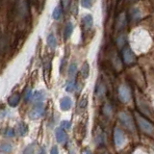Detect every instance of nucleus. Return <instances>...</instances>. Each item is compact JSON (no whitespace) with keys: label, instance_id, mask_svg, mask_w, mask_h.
Wrapping results in <instances>:
<instances>
[{"label":"nucleus","instance_id":"2","mask_svg":"<svg viewBox=\"0 0 154 154\" xmlns=\"http://www.w3.org/2000/svg\"><path fill=\"white\" fill-rule=\"evenodd\" d=\"M119 97L124 103H127L131 99V91L126 85H122L119 88Z\"/></svg>","mask_w":154,"mask_h":154},{"label":"nucleus","instance_id":"30","mask_svg":"<svg viewBox=\"0 0 154 154\" xmlns=\"http://www.w3.org/2000/svg\"><path fill=\"white\" fill-rule=\"evenodd\" d=\"M69 3H70V0H62V6L65 10H67L69 9Z\"/></svg>","mask_w":154,"mask_h":154},{"label":"nucleus","instance_id":"29","mask_svg":"<svg viewBox=\"0 0 154 154\" xmlns=\"http://www.w3.org/2000/svg\"><path fill=\"white\" fill-rule=\"evenodd\" d=\"M132 17L134 19H138V18L141 17V16H140V13H139V11L137 9H133L132 10Z\"/></svg>","mask_w":154,"mask_h":154},{"label":"nucleus","instance_id":"22","mask_svg":"<svg viewBox=\"0 0 154 154\" xmlns=\"http://www.w3.org/2000/svg\"><path fill=\"white\" fill-rule=\"evenodd\" d=\"M87 105H88V96L85 95V96H83V97L80 99L78 107L80 109H85L87 107Z\"/></svg>","mask_w":154,"mask_h":154},{"label":"nucleus","instance_id":"12","mask_svg":"<svg viewBox=\"0 0 154 154\" xmlns=\"http://www.w3.org/2000/svg\"><path fill=\"white\" fill-rule=\"evenodd\" d=\"M19 100H20V95L18 94H14L8 98V104L11 107H16V106H17Z\"/></svg>","mask_w":154,"mask_h":154},{"label":"nucleus","instance_id":"31","mask_svg":"<svg viewBox=\"0 0 154 154\" xmlns=\"http://www.w3.org/2000/svg\"><path fill=\"white\" fill-rule=\"evenodd\" d=\"M6 136H8V137H14V131L13 129H11V128H9L7 131H6Z\"/></svg>","mask_w":154,"mask_h":154},{"label":"nucleus","instance_id":"8","mask_svg":"<svg viewBox=\"0 0 154 154\" xmlns=\"http://www.w3.org/2000/svg\"><path fill=\"white\" fill-rule=\"evenodd\" d=\"M55 136H56L57 142L60 143H64L67 139L66 133L65 132V130L63 128H57L55 130Z\"/></svg>","mask_w":154,"mask_h":154},{"label":"nucleus","instance_id":"18","mask_svg":"<svg viewBox=\"0 0 154 154\" xmlns=\"http://www.w3.org/2000/svg\"><path fill=\"white\" fill-rule=\"evenodd\" d=\"M47 45H48V46L51 47V48H55L56 47L57 42H56V38H55L54 35L50 34V35L47 37Z\"/></svg>","mask_w":154,"mask_h":154},{"label":"nucleus","instance_id":"9","mask_svg":"<svg viewBox=\"0 0 154 154\" xmlns=\"http://www.w3.org/2000/svg\"><path fill=\"white\" fill-rule=\"evenodd\" d=\"M45 94L42 91H37L32 95V100L34 103L42 104V102L45 100Z\"/></svg>","mask_w":154,"mask_h":154},{"label":"nucleus","instance_id":"6","mask_svg":"<svg viewBox=\"0 0 154 154\" xmlns=\"http://www.w3.org/2000/svg\"><path fill=\"white\" fill-rule=\"evenodd\" d=\"M114 141H115V144L118 147L122 146L125 142L124 133L119 128H115L114 130Z\"/></svg>","mask_w":154,"mask_h":154},{"label":"nucleus","instance_id":"25","mask_svg":"<svg viewBox=\"0 0 154 154\" xmlns=\"http://www.w3.org/2000/svg\"><path fill=\"white\" fill-rule=\"evenodd\" d=\"M125 42H126V37H125L124 35H120L117 38V43L119 47H122L125 45Z\"/></svg>","mask_w":154,"mask_h":154},{"label":"nucleus","instance_id":"21","mask_svg":"<svg viewBox=\"0 0 154 154\" xmlns=\"http://www.w3.org/2000/svg\"><path fill=\"white\" fill-rule=\"evenodd\" d=\"M61 14H62V9L60 6H57L55 9H54V11H53V14H52V17L54 19H56V20H58L60 17H61Z\"/></svg>","mask_w":154,"mask_h":154},{"label":"nucleus","instance_id":"11","mask_svg":"<svg viewBox=\"0 0 154 154\" xmlns=\"http://www.w3.org/2000/svg\"><path fill=\"white\" fill-rule=\"evenodd\" d=\"M16 132L19 136H25L28 132V127L24 122H18L16 128Z\"/></svg>","mask_w":154,"mask_h":154},{"label":"nucleus","instance_id":"13","mask_svg":"<svg viewBox=\"0 0 154 154\" xmlns=\"http://www.w3.org/2000/svg\"><path fill=\"white\" fill-rule=\"evenodd\" d=\"M94 142L96 144H99L103 142V131L99 126L96 128L94 132Z\"/></svg>","mask_w":154,"mask_h":154},{"label":"nucleus","instance_id":"15","mask_svg":"<svg viewBox=\"0 0 154 154\" xmlns=\"http://www.w3.org/2000/svg\"><path fill=\"white\" fill-rule=\"evenodd\" d=\"M126 14H125V13H122L120 14L118 19H117V28L118 29H122L125 26V24H126Z\"/></svg>","mask_w":154,"mask_h":154},{"label":"nucleus","instance_id":"16","mask_svg":"<svg viewBox=\"0 0 154 154\" xmlns=\"http://www.w3.org/2000/svg\"><path fill=\"white\" fill-rule=\"evenodd\" d=\"M89 73H90V66L88 64V62H85L84 64H83V66H81L80 74H81V76L83 77L84 79H86V78H88Z\"/></svg>","mask_w":154,"mask_h":154},{"label":"nucleus","instance_id":"26","mask_svg":"<svg viewBox=\"0 0 154 154\" xmlns=\"http://www.w3.org/2000/svg\"><path fill=\"white\" fill-rule=\"evenodd\" d=\"M35 153V148H34V144H29L26 148L24 149L22 154H34Z\"/></svg>","mask_w":154,"mask_h":154},{"label":"nucleus","instance_id":"35","mask_svg":"<svg viewBox=\"0 0 154 154\" xmlns=\"http://www.w3.org/2000/svg\"><path fill=\"white\" fill-rule=\"evenodd\" d=\"M104 154H109V153H107V152H106V153H104Z\"/></svg>","mask_w":154,"mask_h":154},{"label":"nucleus","instance_id":"17","mask_svg":"<svg viewBox=\"0 0 154 154\" xmlns=\"http://www.w3.org/2000/svg\"><path fill=\"white\" fill-rule=\"evenodd\" d=\"M104 94H105V86L102 82H99L95 87V94L97 96H101Z\"/></svg>","mask_w":154,"mask_h":154},{"label":"nucleus","instance_id":"28","mask_svg":"<svg viewBox=\"0 0 154 154\" xmlns=\"http://www.w3.org/2000/svg\"><path fill=\"white\" fill-rule=\"evenodd\" d=\"M70 122H67V120H63L61 122V128L63 129H69L70 128Z\"/></svg>","mask_w":154,"mask_h":154},{"label":"nucleus","instance_id":"23","mask_svg":"<svg viewBox=\"0 0 154 154\" xmlns=\"http://www.w3.org/2000/svg\"><path fill=\"white\" fill-rule=\"evenodd\" d=\"M32 90H31V88H27L26 90H25V91H24V94H23V98H24V101L25 102H27V101H29L31 99V97H32Z\"/></svg>","mask_w":154,"mask_h":154},{"label":"nucleus","instance_id":"14","mask_svg":"<svg viewBox=\"0 0 154 154\" xmlns=\"http://www.w3.org/2000/svg\"><path fill=\"white\" fill-rule=\"evenodd\" d=\"M72 31H73V24L71 22H67L66 25L65 26V29H64V38L65 40H67L72 34Z\"/></svg>","mask_w":154,"mask_h":154},{"label":"nucleus","instance_id":"33","mask_svg":"<svg viewBox=\"0 0 154 154\" xmlns=\"http://www.w3.org/2000/svg\"><path fill=\"white\" fill-rule=\"evenodd\" d=\"M82 154H91V151L90 150L89 147H86L83 149V151H82Z\"/></svg>","mask_w":154,"mask_h":154},{"label":"nucleus","instance_id":"1","mask_svg":"<svg viewBox=\"0 0 154 154\" xmlns=\"http://www.w3.org/2000/svg\"><path fill=\"white\" fill-rule=\"evenodd\" d=\"M136 119H137V122H138L139 127L143 132L146 133V134H152L154 132L153 125L149 122L148 120L144 119L143 118L141 117V116H138V115H136Z\"/></svg>","mask_w":154,"mask_h":154},{"label":"nucleus","instance_id":"32","mask_svg":"<svg viewBox=\"0 0 154 154\" xmlns=\"http://www.w3.org/2000/svg\"><path fill=\"white\" fill-rule=\"evenodd\" d=\"M50 154H59V150H58L57 146H53L50 150Z\"/></svg>","mask_w":154,"mask_h":154},{"label":"nucleus","instance_id":"7","mask_svg":"<svg viewBox=\"0 0 154 154\" xmlns=\"http://www.w3.org/2000/svg\"><path fill=\"white\" fill-rule=\"evenodd\" d=\"M72 106V100L69 96H64L60 100V108L63 111H69Z\"/></svg>","mask_w":154,"mask_h":154},{"label":"nucleus","instance_id":"4","mask_svg":"<svg viewBox=\"0 0 154 154\" xmlns=\"http://www.w3.org/2000/svg\"><path fill=\"white\" fill-rule=\"evenodd\" d=\"M119 119L120 120V122H122L125 127L129 130H133L134 129V125H133V120H132V118L130 117V116L126 113H119Z\"/></svg>","mask_w":154,"mask_h":154},{"label":"nucleus","instance_id":"27","mask_svg":"<svg viewBox=\"0 0 154 154\" xmlns=\"http://www.w3.org/2000/svg\"><path fill=\"white\" fill-rule=\"evenodd\" d=\"M81 5L86 9H90L93 5V0H81Z\"/></svg>","mask_w":154,"mask_h":154},{"label":"nucleus","instance_id":"34","mask_svg":"<svg viewBox=\"0 0 154 154\" xmlns=\"http://www.w3.org/2000/svg\"><path fill=\"white\" fill-rule=\"evenodd\" d=\"M129 1H136V0H129Z\"/></svg>","mask_w":154,"mask_h":154},{"label":"nucleus","instance_id":"3","mask_svg":"<svg viewBox=\"0 0 154 154\" xmlns=\"http://www.w3.org/2000/svg\"><path fill=\"white\" fill-rule=\"evenodd\" d=\"M122 58L123 61L126 65H131L136 61V57H135L133 51L131 50V48L129 47H124L122 50Z\"/></svg>","mask_w":154,"mask_h":154},{"label":"nucleus","instance_id":"10","mask_svg":"<svg viewBox=\"0 0 154 154\" xmlns=\"http://www.w3.org/2000/svg\"><path fill=\"white\" fill-rule=\"evenodd\" d=\"M83 25H84V28L86 30H90V29L93 27L94 25V19H93V17L91 16V14H87L83 17Z\"/></svg>","mask_w":154,"mask_h":154},{"label":"nucleus","instance_id":"24","mask_svg":"<svg viewBox=\"0 0 154 154\" xmlns=\"http://www.w3.org/2000/svg\"><path fill=\"white\" fill-rule=\"evenodd\" d=\"M66 90V91H69V93H71V91H73L75 90V82L72 79L67 82Z\"/></svg>","mask_w":154,"mask_h":154},{"label":"nucleus","instance_id":"5","mask_svg":"<svg viewBox=\"0 0 154 154\" xmlns=\"http://www.w3.org/2000/svg\"><path fill=\"white\" fill-rule=\"evenodd\" d=\"M43 114H45V107H43V105L38 104L31 110V112L29 113V118L32 119H38L42 118Z\"/></svg>","mask_w":154,"mask_h":154},{"label":"nucleus","instance_id":"20","mask_svg":"<svg viewBox=\"0 0 154 154\" xmlns=\"http://www.w3.org/2000/svg\"><path fill=\"white\" fill-rule=\"evenodd\" d=\"M0 151L11 152L12 151V146L9 143H3L0 144Z\"/></svg>","mask_w":154,"mask_h":154},{"label":"nucleus","instance_id":"19","mask_svg":"<svg viewBox=\"0 0 154 154\" xmlns=\"http://www.w3.org/2000/svg\"><path fill=\"white\" fill-rule=\"evenodd\" d=\"M77 72V66L75 63H71L69 67V76L70 78H73Z\"/></svg>","mask_w":154,"mask_h":154}]
</instances>
